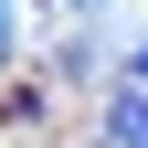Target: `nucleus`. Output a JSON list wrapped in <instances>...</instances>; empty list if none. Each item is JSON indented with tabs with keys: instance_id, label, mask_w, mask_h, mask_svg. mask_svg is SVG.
I'll return each mask as SVG.
<instances>
[{
	"instance_id": "nucleus-1",
	"label": "nucleus",
	"mask_w": 148,
	"mask_h": 148,
	"mask_svg": "<svg viewBox=\"0 0 148 148\" xmlns=\"http://www.w3.org/2000/svg\"><path fill=\"white\" fill-rule=\"evenodd\" d=\"M106 138H116V148H148V95H138V85L106 106Z\"/></svg>"
},
{
	"instance_id": "nucleus-2",
	"label": "nucleus",
	"mask_w": 148,
	"mask_h": 148,
	"mask_svg": "<svg viewBox=\"0 0 148 148\" xmlns=\"http://www.w3.org/2000/svg\"><path fill=\"white\" fill-rule=\"evenodd\" d=\"M127 74H138V95H148V42H138V53H127Z\"/></svg>"
},
{
	"instance_id": "nucleus-3",
	"label": "nucleus",
	"mask_w": 148,
	"mask_h": 148,
	"mask_svg": "<svg viewBox=\"0 0 148 148\" xmlns=\"http://www.w3.org/2000/svg\"><path fill=\"white\" fill-rule=\"evenodd\" d=\"M0 42H11V0H0Z\"/></svg>"
}]
</instances>
